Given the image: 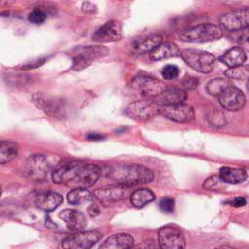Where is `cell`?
<instances>
[{"mask_svg":"<svg viewBox=\"0 0 249 249\" xmlns=\"http://www.w3.org/2000/svg\"><path fill=\"white\" fill-rule=\"evenodd\" d=\"M48 57L46 56H43V57H39V58H36L32 61H29V62H26L25 64H23L20 68L22 70H30V69H35V68H38L40 67L41 65H43L46 61H47Z\"/></svg>","mask_w":249,"mask_h":249,"instance_id":"35","label":"cell"},{"mask_svg":"<svg viewBox=\"0 0 249 249\" xmlns=\"http://www.w3.org/2000/svg\"><path fill=\"white\" fill-rule=\"evenodd\" d=\"M33 102L38 108H40L41 110L45 111L47 114L53 117L58 116L62 109L57 101L53 99L46 98L45 96L39 93H36L33 95Z\"/></svg>","mask_w":249,"mask_h":249,"instance_id":"24","label":"cell"},{"mask_svg":"<svg viewBox=\"0 0 249 249\" xmlns=\"http://www.w3.org/2000/svg\"><path fill=\"white\" fill-rule=\"evenodd\" d=\"M219 176L224 183L234 185L243 183L247 178V172L242 168L223 166L219 170Z\"/></svg>","mask_w":249,"mask_h":249,"instance_id":"22","label":"cell"},{"mask_svg":"<svg viewBox=\"0 0 249 249\" xmlns=\"http://www.w3.org/2000/svg\"><path fill=\"white\" fill-rule=\"evenodd\" d=\"M160 103L153 99L136 100L124 108V114L137 121H147L160 115Z\"/></svg>","mask_w":249,"mask_h":249,"instance_id":"5","label":"cell"},{"mask_svg":"<svg viewBox=\"0 0 249 249\" xmlns=\"http://www.w3.org/2000/svg\"><path fill=\"white\" fill-rule=\"evenodd\" d=\"M62 196L56 192H43L36 195L34 202L37 207L45 211H53L62 203Z\"/></svg>","mask_w":249,"mask_h":249,"instance_id":"18","label":"cell"},{"mask_svg":"<svg viewBox=\"0 0 249 249\" xmlns=\"http://www.w3.org/2000/svg\"><path fill=\"white\" fill-rule=\"evenodd\" d=\"M155 199V194L146 188L135 190L130 196V202L134 207L141 208Z\"/></svg>","mask_w":249,"mask_h":249,"instance_id":"27","label":"cell"},{"mask_svg":"<svg viewBox=\"0 0 249 249\" xmlns=\"http://www.w3.org/2000/svg\"><path fill=\"white\" fill-rule=\"evenodd\" d=\"M160 115L177 123H188L195 119L194 109L185 103H160Z\"/></svg>","mask_w":249,"mask_h":249,"instance_id":"11","label":"cell"},{"mask_svg":"<svg viewBox=\"0 0 249 249\" xmlns=\"http://www.w3.org/2000/svg\"><path fill=\"white\" fill-rule=\"evenodd\" d=\"M107 176L117 184L125 187L144 185L154 180V172L140 164H117L111 166Z\"/></svg>","mask_w":249,"mask_h":249,"instance_id":"1","label":"cell"},{"mask_svg":"<svg viewBox=\"0 0 249 249\" xmlns=\"http://www.w3.org/2000/svg\"><path fill=\"white\" fill-rule=\"evenodd\" d=\"M220 105L231 112L239 111L243 108L246 98L244 93L236 88L232 83L229 85L218 96H217Z\"/></svg>","mask_w":249,"mask_h":249,"instance_id":"12","label":"cell"},{"mask_svg":"<svg viewBox=\"0 0 249 249\" xmlns=\"http://www.w3.org/2000/svg\"><path fill=\"white\" fill-rule=\"evenodd\" d=\"M197 84H198V80L196 78H194V77H186L182 82L183 87L187 89H196L197 87Z\"/></svg>","mask_w":249,"mask_h":249,"instance_id":"36","label":"cell"},{"mask_svg":"<svg viewBox=\"0 0 249 249\" xmlns=\"http://www.w3.org/2000/svg\"><path fill=\"white\" fill-rule=\"evenodd\" d=\"M223 183L224 182L219 175H212L205 180L203 183V188L207 190H218L220 187H222Z\"/></svg>","mask_w":249,"mask_h":249,"instance_id":"32","label":"cell"},{"mask_svg":"<svg viewBox=\"0 0 249 249\" xmlns=\"http://www.w3.org/2000/svg\"><path fill=\"white\" fill-rule=\"evenodd\" d=\"M174 199L172 197H163L159 202V207L165 213H170L174 209Z\"/></svg>","mask_w":249,"mask_h":249,"instance_id":"34","label":"cell"},{"mask_svg":"<svg viewBox=\"0 0 249 249\" xmlns=\"http://www.w3.org/2000/svg\"><path fill=\"white\" fill-rule=\"evenodd\" d=\"M160 96L162 98L161 103H166V104L184 103V101L188 97L186 91L179 88L166 89V90Z\"/></svg>","mask_w":249,"mask_h":249,"instance_id":"28","label":"cell"},{"mask_svg":"<svg viewBox=\"0 0 249 249\" xmlns=\"http://www.w3.org/2000/svg\"><path fill=\"white\" fill-rule=\"evenodd\" d=\"M240 44L241 48L249 52V33L244 34L242 37H240Z\"/></svg>","mask_w":249,"mask_h":249,"instance_id":"40","label":"cell"},{"mask_svg":"<svg viewBox=\"0 0 249 249\" xmlns=\"http://www.w3.org/2000/svg\"><path fill=\"white\" fill-rule=\"evenodd\" d=\"M131 87L147 97L160 96L167 89L166 85L160 80L145 74L135 76L131 81Z\"/></svg>","mask_w":249,"mask_h":249,"instance_id":"6","label":"cell"},{"mask_svg":"<svg viewBox=\"0 0 249 249\" xmlns=\"http://www.w3.org/2000/svg\"><path fill=\"white\" fill-rule=\"evenodd\" d=\"M219 60L226 64L229 68L242 65L246 60L245 51L241 47H232L229 49L222 56L219 57Z\"/></svg>","mask_w":249,"mask_h":249,"instance_id":"23","label":"cell"},{"mask_svg":"<svg viewBox=\"0 0 249 249\" xmlns=\"http://www.w3.org/2000/svg\"><path fill=\"white\" fill-rule=\"evenodd\" d=\"M124 187L125 186L121 184L105 186L102 188L95 189L93 191V196L103 205L109 206L124 199L126 196Z\"/></svg>","mask_w":249,"mask_h":249,"instance_id":"13","label":"cell"},{"mask_svg":"<svg viewBox=\"0 0 249 249\" xmlns=\"http://www.w3.org/2000/svg\"><path fill=\"white\" fill-rule=\"evenodd\" d=\"M180 69L174 64H167L162 68L161 75L165 80H173L178 77Z\"/></svg>","mask_w":249,"mask_h":249,"instance_id":"31","label":"cell"},{"mask_svg":"<svg viewBox=\"0 0 249 249\" xmlns=\"http://www.w3.org/2000/svg\"><path fill=\"white\" fill-rule=\"evenodd\" d=\"M231 82L229 78H214L211 81H209L206 85V90L207 92L212 95L217 97L229 85H231Z\"/></svg>","mask_w":249,"mask_h":249,"instance_id":"29","label":"cell"},{"mask_svg":"<svg viewBox=\"0 0 249 249\" xmlns=\"http://www.w3.org/2000/svg\"><path fill=\"white\" fill-rule=\"evenodd\" d=\"M46 18H47L46 13L44 11L40 10V9L33 10L28 15V20L31 23H34V24H41V23H43L46 20Z\"/></svg>","mask_w":249,"mask_h":249,"instance_id":"33","label":"cell"},{"mask_svg":"<svg viewBox=\"0 0 249 249\" xmlns=\"http://www.w3.org/2000/svg\"><path fill=\"white\" fill-rule=\"evenodd\" d=\"M161 43H162V36L160 34H152L144 39L135 41L132 44L131 49H132V52L136 54L150 53Z\"/></svg>","mask_w":249,"mask_h":249,"instance_id":"19","label":"cell"},{"mask_svg":"<svg viewBox=\"0 0 249 249\" xmlns=\"http://www.w3.org/2000/svg\"><path fill=\"white\" fill-rule=\"evenodd\" d=\"M158 242L163 249H180L186 246L183 231L174 225H166L159 230Z\"/></svg>","mask_w":249,"mask_h":249,"instance_id":"10","label":"cell"},{"mask_svg":"<svg viewBox=\"0 0 249 249\" xmlns=\"http://www.w3.org/2000/svg\"><path fill=\"white\" fill-rule=\"evenodd\" d=\"M88 213L90 217H96L100 213V209L96 204H90L88 207Z\"/></svg>","mask_w":249,"mask_h":249,"instance_id":"38","label":"cell"},{"mask_svg":"<svg viewBox=\"0 0 249 249\" xmlns=\"http://www.w3.org/2000/svg\"><path fill=\"white\" fill-rule=\"evenodd\" d=\"M109 54V50L100 45L79 46L70 51V56L73 60L72 68L81 71L89 66L93 61Z\"/></svg>","mask_w":249,"mask_h":249,"instance_id":"2","label":"cell"},{"mask_svg":"<svg viewBox=\"0 0 249 249\" xmlns=\"http://www.w3.org/2000/svg\"><path fill=\"white\" fill-rule=\"evenodd\" d=\"M223 36V29L220 25L202 23L186 29L180 35V40L185 43H205L220 39Z\"/></svg>","mask_w":249,"mask_h":249,"instance_id":"3","label":"cell"},{"mask_svg":"<svg viewBox=\"0 0 249 249\" xmlns=\"http://www.w3.org/2000/svg\"><path fill=\"white\" fill-rule=\"evenodd\" d=\"M87 138L89 141H100L102 139L105 138V136L103 134H100L98 132H89L87 134Z\"/></svg>","mask_w":249,"mask_h":249,"instance_id":"37","label":"cell"},{"mask_svg":"<svg viewBox=\"0 0 249 249\" xmlns=\"http://www.w3.org/2000/svg\"><path fill=\"white\" fill-rule=\"evenodd\" d=\"M101 175V168L94 163H82L77 171L75 180L84 188L92 187Z\"/></svg>","mask_w":249,"mask_h":249,"instance_id":"16","label":"cell"},{"mask_svg":"<svg viewBox=\"0 0 249 249\" xmlns=\"http://www.w3.org/2000/svg\"><path fill=\"white\" fill-rule=\"evenodd\" d=\"M219 25L230 32L249 28V8H239L224 14L219 18Z\"/></svg>","mask_w":249,"mask_h":249,"instance_id":"9","label":"cell"},{"mask_svg":"<svg viewBox=\"0 0 249 249\" xmlns=\"http://www.w3.org/2000/svg\"><path fill=\"white\" fill-rule=\"evenodd\" d=\"M101 238L97 231H78L69 234L61 241V246L66 249H87L92 247Z\"/></svg>","mask_w":249,"mask_h":249,"instance_id":"8","label":"cell"},{"mask_svg":"<svg viewBox=\"0 0 249 249\" xmlns=\"http://www.w3.org/2000/svg\"><path fill=\"white\" fill-rule=\"evenodd\" d=\"M133 237L125 232H120L109 236L101 245L102 249H123L133 246Z\"/></svg>","mask_w":249,"mask_h":249,"instance_id":"20","label":"cell"},{"mask_svg":"<svg viewBox=\"0 0 249 249\" xmlns=\"http://www.w3.org/2000/svg\"><path fill=\"white\" fill-rule=\"evenodd\" d=\"M3 4H12L15 2V0H1Z\"/></svg>","mask_w":249,"mask_h":249,"instance_id":"41","label":"cell"},{"mask_svg":"<svg viewBox=\"0 0 249 249\" xmlns=\"http://www.w3.org/2000/svg\"><path fill=\"white\" fill-rule=\"evenodd\" d=\"M181 57L194 70L200 73H209L213 70L215 56L206 52L197 49H185L181 52Z\"/></svg>","mask_w":249,"mask_h":249,"instance_id":"4","label":"cell"},{"mask_svg":"<svg viewBox=\"0 0 249 249\" xmlns=\"http://www.w3.org/2000/svg\"><path fill=\"white\" fill-rule=\"evenodd\" d=\"M82 163L83 162L80 160H69L60 163L52 174L53 181L55 184H68L75 179Z\"/></svg>","mask_w":249,"mask_h":249,"instance_id":"15","label":"cell"},{"mask_svg":"<svg viewBox=\"0 0 249 249\" xmlns=\"http://www.w3.org/2000/svg\"><path fill=\"white\" fill-rule=\"evenodd\" d=\"M247 89H248V91H249V79H248V81H247Z\"/></svg>","mask_w":249,"mask_h":249,"instance_id":"42","label":"cell"},{"mask_svg":"<svg viewBox=\"0 0 249 249\" xmlns=\"http://www.w3.org/2000/svg\"><path fill=\"white\" fill-rule=\"evenodd\" d=\"M59 217L67 228L73 231H83L87 226L85 215L76 209H64L59 213Z\"/></svg>","mask_w":249,"mask_h":249,"instance_id":"17","label":"cell"},{"mask_svg":"<svg viewBox=\"0 0 249 249\" xmlns=\"http://www.w3.org/2000/svg\"><path fill=\"white\" fill-rule=\"evenodd\" d=\"M181 55V51L177 47L176 44L172 42L168 43H161L160 46H158L153 52L150 53L149 56L151 60L158 61L169 57H174Z\"/></svg>","mask_w":249,"mask_h":249,"instance_id":"21","label":"cell"},{"mask_svg":"<svg viewBox=\"0 0 249 249\" xmlns=\"http://www.w3.org/2000/svg\"><path fill=\"white\" fill-rule=\"evenodd\" d=\"M18 153V145L13 140H1L0 142V162L5 164L13 160Z\"/></svg>","mask_w":249,"mask_h":249,"instance_id":"25","label":"cell"},{"mask_svg":"<svg viewBox=\"0 0 249 249\" xmlns=\"http://www.w3.org/2000/svg\"><path fill=\"white\" fill-rule=\"evenodd\" d=\"M93 193H90L87 188L79 187L71 190L67 194V200L74 205H80L93 199Z\"/></svg>","mask_w":249,"mask_h":249,"instance_id":"26","label":"cell"},{"mask_svg":"<svg viewBox=\"0 0 249 249\" xmlns=\"http://www.w3.org/2000/svg\"><path fill=\"white\" fill-rule=\"evenodd\" d=\"M225 76L229 79L244 80L249 79V65H238L235 67H231L225 72Z\"/></svg>","mask_w":249,"mask_h":249,"instance_id":"30","label":"cell"},{"mask_svg":"<svg viewBox=\"0 0 249 249\" xmlns=\"http://www.w3.org/2000/svg\"><path fill=\"white\" fill-rule=\"evenodd\" d=\"M246 199L242 196H237L235 197L232 201H231V205L234 206V207H241V206H244L246 204Z\"/></svg>","mask_w":249,"mask_h":249,"instance_id":"39","label":"cell"},{"mask_svg":"<svg viewBox=\"0 0 249 249\" xmlns=\"http://www.w3.org/2000/svg\"><path fill=\"white\" fill-rule=\"evenodd\" d=\"M91 38L96 43L119 41L122 38V25L117 20H109L97 28Z\"/></svg>","mask_w":249,"mask_h":249,"instance_id":"14","label":"cell"},{"mask_svg":"<svg viewBox=\"0 0 249 249\" xmlns=\"http://www.w3.org/2000/svg\"><path fill=\"white\" fill-rule=\"evenodd\" d=\"M25 176L33 182H45L48 177L49 163L44 155L34 154L27 158L23 168Z\"/></svg>","mask_w":249,"mask_h":249,"instance_id":"7","label":"cell"}]
</instances>
